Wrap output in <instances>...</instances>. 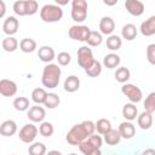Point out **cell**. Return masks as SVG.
Instances as JSON below:
<instances>
[{
    "mask_svg": "<svg viewBox=\"0 0 155 155\" xmlns=\"http://www.w3.org/2000/svg\"><path fill=\"white\" fill-rule=\"evenodd\" d=\"M153 122H154V119H153V114L151 113H148V111H143L138 115L137 117V125L139 126V128L147 131L149 130L151 126H153Z\"/></svg>",
    "mask_w": 155,
    "mask_h": 155,
    "instance_id": "cell-17",
    "label": "cell"
},
{
    "mask_svg": "<svg viewBox=\"0 0 155 155\" xmlns=\"http://www.w3.org/2000/svg\"><path fill=\"white\" fill-rule=\"evenodd\" d=\"M53 132H54V127H53V125L51 122L44 121V122L40 124V126H39V133L42 137L48 138V137H51L53 134Z\"/></svg>",
    "mask_w": 155,
    "mask_h": 155,
    "instance_id": "cell-35",
    "label": "cell"
},
{
    "mask_svg": "<svg viewBox=\"0 0 155 155\" xmlns=\"http://www.w3.org/2000/svg\"><path fill=\"white\" fill-rule=\"evenodd\" d=\"M137 34H138V29H137V27H136L134 24H132V23L125 24V25L122 27V29H121V36H122V39H125V40H127V41L134 40L136 36H137Z\"/></svg>",
    "mask_w": 155,
    "mask_h": 155,
    "instance_id": "cell-22",
    "label": "cell"
},
{
    "mask_svg": "<svg viewBox=\"0 0 155 155\" xmlns=\"http://www.w3.org/2000/svg\"><path fill=\"white\" fill-rule=\"evenodd\" d=\"M119 132L121 138L124 139H131L134 137L136 134V126L131 122V121H124L119 125Z\"/></svg>",
    "mask_w": 155,
    "mask_h": 155,
    "instance_id": "cell-14",
    "label": "cell"
},
{
    "mask_svg": "<svg viewBox=\"0 0 155 155\" xmlns=\"http://www.w3.org/2000/svg\"><path fill=\"white\" fill-rule=\"evenodd\" d=\"M62 70L58 64L50 63L44 67L42 75H41V84L44 87L47 88H56L61 81Z\"/></svg>",
    "mask_w": 155,
    "mask_h": 155,
    "instance_id": "cell-2",
    "label": "cell"
},
{
    "mask_svg": "<svg viewBox=\"0 0 155 155\" xmlns=\"http://www.w3.org/2000/svg\"><path fill=\"white\" fill-rule=\"evenodd\" d=\"M104 5H108V6H113V5H116L117 4V0H114V1H103Z\"/></svg>",
    "mask_w": 155,
    "mask_h": 155,
    "instance_id": "cell-46",
    "label": "cell"
},
{
    "mask_svg": "<svg viewBox=\"0 0 155 155\" xmlns=\"http://www.w3.org/2000/svg\"><path fill=\"white\" fill-rule=\"evenodd\" d=\"M98 28H99V33L102 35H108V36L113 35V33L115 30V22L111 17L104 16V17L101 18Z\"/></svg>",
    "mask_w": 155,
    "mask_h": 155,
    "instance_id": "cell-13",
    "label": "cell"
},
{
    "mask_svg": "<svg viewBox=\"0 0 155 155\" xmlns=\"http://www.w3.org/2000/svg\"><path fill=\"white\" fill-rule=\"evenodd\" d=\"M121 93L133 104L139 103L143 98L142 90L134 84H124L121 86Z\"/></svg>",
    "mask_w": 155,
    "mask_h": 155,
    "instance_id": "cell-5",
    "label": "cell"
},
{
    "mask_svg": "<svg viewBox=\"0 0 155 155\" xmlns=\"http://www.w3.org/2000/svg\"><path fill=\"white\" fill-rule=\"evenodd\" d=\"M17 84L10 79L0 80V94L4 97H13L17 93Z\"/></svg>",
    "mask_w": 155,
    "mask_h": 155,
    "instance_id": "cell-10",
    "label": "cell"
},
{
    "mask_svg": "<svg viewBox=\"0 0 155 155\" xmlns=\"http://www.w3.org/2000/svg\"><path fill=\"white\" fill-rule=\"evenodd\" d=\"M139 31L144 36H151L155 35V15L147 18L144 22H142L139 27Z\"/></svg>",
    "mask_w": 155,
    "mask_h": 155,
    "instance_id": "cell-16",
    "label": "cell"
},
{
    "mask_svg": "<svg viewBox=\"0 0 155 155\" xmlns=\"http://www.w3.org/2000/svg\"><path fill=\"white\" fill-rule=\"evenodd\" d=\"M145 53H147V59L150 64L155 65V44H149L145 48Z\"/></svg>",
    "mask_w": 155,
    "mask_h": 155,
    "instance_id": "cell-40",
    "label": "cell"
},
{
    "mask_svg": "<svg viewBox=\"0 0 155 155\" xmlns=\"http://www.w3.org/2000/svg\"><path fill=\"white\" fill-rule=\"evenodd\" d=\"M39 10V4L35 0H25V11L27 16H33L38 12Z\"/></svg>",
    "mask_w": 155,
    "mask_h": 155,
    "instance_id": "cell-39",
    "label": "cell"
},
{
    "mask_svg": "<svg viewBox=\"0 0 155 155\" xmlns=\"http://www.w3.org/2000/svg\"><path fill=\"white\" fill-rule=\"evenodd\" d=\"M38 57L40 58V61L50 64L56 58V53H54V50L51 46L44 45V46L39 47V50H38Z\"/></svg>",
    "mask_w": 155,
    "mask_h": 155,
    "instance_id": "cell-15",
    "label": "cell"
},
{
    "mask_svg": "<svg viewBox=\"0 0 155 155\" xmlns=\"http://www.w3.org/2000/svg\"><path fill=\"white\" fill-rule=\"evenodd\" d=\"M13 155H15V154H13Z\"/></svg>",
    "mask_w": 155,
    "mask_h": 155,
    "instance_id": "cell-48",
    "label": "cell"
},
{
    "mask_svg": "<svg viewBox=\"0 0 155 155\" xmlns=\"http://www.w3.org/2000/svg\"><path fill=\"white\" fill-rule=\"evenodd\" d=\"M68 4V0H56V5L58 6H64Z\"/></svg>",
    "mask_w": 155,
    "mask_h": 155,
    "instance_id": "cell-43",
    "label": "cell"
},
{
    "mask_svg": "<svg viewBox=\"0 0 155 155\" xmlns=\"http://www.w3.org/2000/svg\"><path fill=\"white\" fill-rule=\"evenodd\" d=\"M5 12H6L5 1H4V0H0V18H2V17L5 16Z\"/></svg>",
    "mask_w": 155,
    "mask_h": 155,
    "instance_id": "cell-41",
    "label": "cell"
},
{
    "mask_svg": "<svg viewBox=\"0 0 155 155\" xmlns=\"http://www.w3.org/2000/svg\"><path fill=\"white\" fill-rule=\"evenodd\" d=\"M13 12L19 16V17H23V16H27V11H25V0H17L13 2Z\"/></svg>",
    "mask_w": 155,
    "mask_h": 155,
    "instance_id": "cell-37",
    "label": "cell"
},
{
    "mask_svg": "<svg viewBox=\"0 0 155 155\" xmlns=\"http://www.w3.org/2000/svg\"><path fill=\"white\" fill-rule=\"evenodd\" d=\"M27 116L33 124H35V122H40L41 124V122H44V119L46 116V111H45V109L42 107L35 104V105L29 108V110L27 111Z\"/></svg>",
    "mask_w": 155,
    "mask_h": 155,
    "instance_id": "cell-11",
    "label": "cell"
},
{
    "mask_svg": "<svg viewBox=\"0 0 155 155\" xmlns=\"http://www.w3.org/2000/svg\"><path fill=\"white\" fill-rule=\"evenodd\" d=\"M40 18L45 23L59 22L63 18V10L56 4H46L40 10Z\"/></svg>",
    "mask_w": 155,
    "mask_h": 155,
    "instance_id": "cell-3",
    "label": "cell"
},
{
    "mask_svg": "<svg viewBox=\"0 0 155 155\" xmlns=\"http://www.w3.org/2000/svg\"><path fill=\"white\" fill-rule=\"evenodd\" d=\"M59 103H61L59 96H58L57 93L51 92V93L47 94V98H46L44 105H45L46 108H48V109H54V108H57V107L59 105Z\"/></svg>",
    "mask_w": 155,
    "mask_h": 155,
    "instance_id": "cell-34",
    "label": "cell"
},
{
    "mask_svg": "<svg viewBox=\"0 0 155 155\" xmlns=\"http://www.w3.org/2000/svg\"><path fill=\"white\" fill-rule=\"evenodd\" d=\"M38 133H39V128H38L34 124H25V125L19 130L18 137H19V139H21L23 143L31 144V143H34V140H35Z\"/></svg>",
    "mask_w": 155,
    "mask_h": 155,
    "instance_id": "cell-8",
    "label": "cell"
},
{
    "mask_svg": "<svg viewBox=\"0 0 155 155\" xmlns=\"http://www.w3.org/2000/svg\"><path fill=\"white\" fill-rule=\"evenodd\" d=\"M63 87L65 92L69 93H74L80 88V79L76 75H69L64 82H63Z\"/></svg>",
    "mask_w": 155,
    "mask_h": 155,
    "instance_id": "cell-19",
    "label": "cell"
},
{
    "mask_svg": "<svg viewBox=\"0 0 155 155\" xmlns=\"http://www.w3.org/2000/svg\"><path fill=\"white\" fill-rule=\"evenodd\" d=\"M96 132V122L91 120H85L80 124L74 125L67 133L65 140L70 145H79L84 140H86L90 136Z\"/></svg>",
    "mask_w": 155,
    "mask_h": 155,
    "instance_id": "cell-1",
    "label": "cell"
},
{
    "mask_svg": "<svg viewBox=\"0 0 155 155\" xmlns=\"http://www.w3.org/2000/svg\"><path fill=\"white\" fill-rule=\"evenodd\" d=\"M28 154L29 155H46L47 150H46V145L41 142H34L29 145L28 148Z\"/></svg>",
    "mask_w": 155,
    "mask_h": 155,
    "instance_id": "cell-31",
    "label": "cell"
},
{
    "mask_svg": "<svg viewBox=\"0 0 155 155\" xmlns=\"http://www.w3.org/2000/svg\"><path fill=\"white\" fill-rule=\"evenodd\" d=\"M90 33H91V29L84 24H74L68 30L69 38L75 41H80V42H86Z\"/></svg>",
    "mask_w": 155,
    "mask_h": 155,
    "instance_id": "cell-6",
    "label": "cell"
},
{
    "mask_svg": "<svg viewBox=\"0 0 155 155\" xmlns=\"http://www.w3.org/2000/svg\"><path fill=\"white\" fill-rule=\"evenodd\" d=\"M140 155H155V149H153V148H148V149H145Z\"/></svg>",
    "mask_w": 155,
    "mask_h": 155,
    "instance_id": "cell-42",
    "label": "cell"
},
{
    "mask_svg": "<svg viewBox=\"0 0 155 155\" xmlns=\"http://www.w3.org/2000/svg\"><path fill=\"white\" fill-rule=\"evenodd\" d=\"M87 155H102V151H101V149H94L93 151L88 153Z\"/></svg>",
    "mask_w": 155,
    "mask_h": 155,
    "instance_id": "cell-44",
    "label": "cell"
},
{
    "mask_svg": "<svg viewBox=\"0 0 155 155\" xmlns=\"http://www.w3.org/2000/svg\"><path fill=\"white\" fill-rule=\"evenodd\" d=\"M103 140L107 143V145H110V147H114V145L119 144L120 140H121V136H120L119 130L111 128L109 132H107L103 136Z\"/></svg>",
    "mask_w": 155,
    "mask_h": 155,
    "instance_id": "cell-23",
    "label": "cell"
},
{
    "mask_svg": "<svg viewBox=\"0 0 155 155\" xmlns=\"http://www.w3.org/2000/svg\"><path fill=\"white\" fill-rule=\"evenodd\" d=\"M69 155H78V154H75V153H71V154H69Z\"/></svg>",
    "mask_w": 155,
    "mask_h": 155,
    "instance_id": "cell-47",
    "label": "cell"
},
{
    "mask_svg": "<svg viewBox=\"0 0 155 155\" xmlns=\"http://www.w3.org/2000/svg\"><path fill=\"white\" fill-rule=\"evenodd\" d=\"M17 132V124L13 120H5L0 125V134L4 137H12Z\"/></svg>",
    "mask_w": 155,
    "mask_h": 155,
    "instance_id": "cell-18",
    "label": "cell"
},
{
    "mask_svg": "<svg viewBox=\"0 0 155 155\" xmlns=\"http://www.w3.org/2000/svg\"><path fill=\"white\" fill-rule=\"evenodd\" d=\"M47 94H48V93L46 92L45 88L36 87V88H34V90L31 91V101H33L35 104H38V105L44 104L45 101H46V98H47Z\"/></svg>",
    "mask_w": 155,
    "mask_h": 155,
    "instance_id": "cell-27",
    "label": "cell"
},
{
    "mask_svg": "<svg viewBox=\"0 0 155 155\" xmlns=\"http://www.w3.org/2000/svg\"><path fill=\"white\" fill-rule=\"evenodd\" d=\"M88 5L86 0H73L71 1V19L76 23H82L87 18Z\"/></svg>",
    "mask_w": 155,
    "mask_h": 155,
    "instance_id": "cell-4",
    "label": "cell"
},
{
    "mask_svg": "<svg viewBox=\"0 0 155 155\" xmlns=\"http://www.w3.org/2000/svg\"><path fill=\"white\" fill-rule=\"evenodd\" d=\"M57 62H58V65H62V67H65L68 65L70 62H71V56L69 52H65V51H62L57 54L56 57Z\"/></svg>",
    "mask_w": 155,
    "mask_h": 155,
    "instance_id": "cell-38",
    "label": "cell"
},
{
    "mask_svg": "<svg viewBox=\"0 0 155 155\" xmlns=\"http://www.w3.org/2000/svg\"><path fill=\"white\" fill-rule=\"evenodd\" d=\"M87 46L90 47H96V46H99L102 42H103V36L99 31L97 30H91L90 35H88V39H87Z\"/></svg>",
    "mask_w": 155,
    "mask_h": 155,
    "instance_id": "cell-32",
    "label": "cell"
},
{
    "mask_svg": "<svg viewBox=\"0 0 155 155\" xmlns=\"http://www.w3.org/2000/svg\"><path fill=\"white\" fill-rule=\"evenodd\" d=\"M19 50L24 53H31L36 50V41L31 38H24L19 41Z\"/></svg>",
    "mask_w": 155,
    "mask_h": 155,
    "instance_id": "cell-25",
    "label": "cell"
},
{
    "mask_svg": "<svg viewBox=\"0 0 155 155\" xmlns=\"http://www.w3.org/2000/svg\"><path fill=\"white\" fill-rule=\"evenodd\" d=\"M46 155H62V153L58 151V150H50Z\"/></svg>",
    "mask_w": 155,
    "mask_h": 155,
    "instance_id": "cell-45",
    "label": "cell"
},
{
    "mask_svg": "<svg viewBox=\"0 0 155 155\" xmlns=\"http://www.w3.org/2000/svg\"><path fill=\"white\" fill-rule=\"evenodd\" d=\"M18 28H19V22L15 16L6 17V19L2 23V31L7 36H12L13 34H16L18 31Z\"/></svg>",
    "mask_w": 155,
    "mask_h": 155,
    "instance_id": "cell-12",
    "label": "cell"
},
{
    "mask_svg": "<svg viewBox=\"0 0 155 155\" xmlns=\"http://www.w3.org/2000/svg\"><path fill=\"white\" fill-rule=\"evenodd\" d=\"M111 128H113V127H111V124H110V121H109L108 119L102 117V119H98L97 122H96V131H97V133L101 134V136H104V134H105L107 132H109Z\"/></svg>",
    "mask_w": 155,
    "mask_h": 155,
    "instance_id": "cell-30",
    "label": "cell"
},
{
    "mask_svg": "<svg viewBox=\"0 0 155 155\" xmlns=\"http://www.w3.org/2000/svg\"><path fill=\"white\" fill-rule=\"evenodd\" d=\"M96 59L93 58V52L90 46H81L78 50V64L86 70Z\"/></svg>",
    "mask_w": 155,
    "mask_h": 155,
    "instance_id": "cell-7",
    "label": "cell"
},
{
    "mask_svg": "<svg viewBox=\"0 0 155 155\" xmlns=\"http://www.w3.org/2000/svg\"><path fill=\"white\" fill-rule=\"evenodd\" d=\"M143 105H144V110L145 111L151 113V114L155 111V91L150 92L145 97V99L143 102Z\"/></svg>",
    "mask_w": 155,
    "mask_h": 155,
    "instance_id": "cell-36",
    "label": "cell"
},
{
    "mask_svg": "<svg viewBox=\"0 0 155 155\" xmlns=\"http://www.w3.org/2000/svg\"><path fill=\"white\" fill-rule=\"evenodd\" d=\"M13 108L17 110V111H28L29 108H30V102L27 97H23V96H19V97H16L13 99Z\"/></svg>",
    "mask_w": 155,
    "mask_h": 155,
    "instance_id": "cell-29",
    "label": "cell"
},
{
    "mask_svg": "<svg viewBox=\"0 0 155 155\" xmlns=\"http://www.w3.org/2000/svg\"><path fill=\"white\" fill-rule=\"evenodd\" d=\"M105 45H107V47H108L110 51H117V50H120L121 46H122V39H121V36L115 35V34L109 35V36L107 38Z\"/></svg>",
    "mask_w": 155,
    "mask_h": 155,
    "instance_id": "cell-28",
    "label": "cell"
},
{
    "mask_svg": "<svg viewBox=\"0 0 155 155\" xmlns=\"http://www.w3.org/2000/svg\"><path fill=\"white\" fill-rule=\"evenodd\" d=\"M125 8L130 15H132L134 17H139L144 13L145 6L140 0H126Z\"/></svg>",
    "mask_w": 155,
    "mask_h": 155,
    "instance_id": "cell-9",
    "label": "cell"
},
{
    "mask_svg": "<svg viewBox=\"0 0 155 155\" xmlns=\"http://www.w3.org/2000/svg\"><path fill=\"white\" fill-rule=\"evenodd\" d=\"M120 62H121L120 56L114 53V52L105 54L103 58V65L108 69H117L120 65Z\"/></svg>",
    "mask_w": 155,
    "mask_h": 155,
    "instance_id": "cell-21",
    "label": "cell"
},
{
    "mask_svg": "<svg viewBox=\"0 0 155 155\" xmlns=\"http://www.w3.org/2000/svg\"><path fill=\"white\" fill-rule=\"evenodd\" d=\"M121 113L126 121H133L138 117V109H137L136 104H133V103H126L122 107Z\"/></svg>",
    "mask_w": 155,
    "mask_h": 155,
    "instance_id": "cell-20",
    "label": "cell"
},
{
    "mask_svg": "<svg viewBox=\"0 0 155 155\" xmlns=\"http://www.w3.org/2000/svg\"><path fill=\"white\" fill-rule=\"evenodd\" d=\"M85 73L90 76V78H97L102 74V63L99 61H94L86 70Z\"/></svg>",
    "mask_w": 155,
    "mask_h": 155,
    "instance_id": "cell-33",
    "label": "cell"
},
{
    "mask_svg": "<svg viewBox=\"0 0 155 155\" xmlns=\"http://www.w3.org/2000/svg\"><path fill=\"white\" fill-rule=\"evenodd\" d=\"M114 76H115V80H116L117 82H120V84L124 85V84H127V81L130 80V78H131V71H130V69L126 68V67H119V68L115 70Z\"/></svg>",
    "mask_w": 155,
    "mask_h": 155,
    "instance_id": "cell-26",
    "label": "cell"
},
{
    "mask_svg": "<svg viewBox=\"0 0 155 155\" xmlns=\"http://www.w3.org/2000/svg\"><path fill=\"white\" fill-rule=\"evenodd\" d=\"M19 46V42L13 36H6L1 41V47L5 52H15Z\"/></svg>",
    "mask_w": 155,
    "mask_h": 155,
    "instance_id": "cell-24",
    "label": "cell"
}]
</instances>
